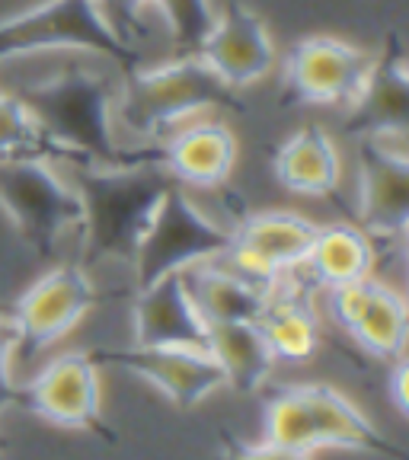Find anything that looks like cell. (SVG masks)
I'll list each match as a JSON object with an SVG mask.
<instances>
[{"label": "cell", "instance_id": "52a82bcc", "mask_svg": "<svg viewBox=\"0 0 409 460\" xmlns=\"http://www.w3.org/2000/svg\"><path fill=\"white\" fill-rule=\"evenodd\" d=\"M16 406L58 429L84 431L96 441L119 445V431L102 412L100 365L93 352H65L51 358L26 387L20 384Z\"/></svg>", "mask_w": 409, "mask_h": 460}, {"label": "cell", "instance_id": "4316f807", "mask_svg": "<svg viewBox=\"0 0 409 460\" xmlns=\"http://www.w3.org/2000/svg\"><path fill=\"white\" fill-rule=\"evenodd\" d=\"M96 4H100L109 26L119 32V39H125V42L138 49V39L147 32L151 0H96Z\"/></svg>", "mask_w": 409, "mask_h": 460}, {"label": "cell", "instance_id": "7c38bea8", "mask_svg": "<svg viewBox=\"0 0 409 460\" xmlns=\"http://www.w3.org/2000/svg\"><path fill=\"white\" fill-rule=\"evenodd\" d=\"M96 365H112L147 381L176 410H195L215 390L224 387V374L205 349L186 345H129V349H96Z\"/></svg>", "mask_w": 409, "mask_h": 460}, {"label": "cell", "instance_id": "e0dca14e", "mask_svg": "<svg viewBox=\"0 0 409 460\" xmlns=\"http://www.w3.org/2000/svg\"><path fill=\"white\" fill-rule=\"evenodd\" d=\"M160 144V164L173 182L192 189L227 186L237 164V137L221 122H195L173 128Z\"/></svg>", "mask_w": 409, "mask_h": 460}, {"label": "cell", "instance_id": "4dcf8cb0", "mask_svg": "<svg viewBox=\"0 0 409 460\" xmlns=\"http://www.w3.org/2000/svg\"><path fill=\"white\" fill-rule=\"evenodd\" d=\"M7 438H4V431H0V460H7Z\"/></svg>", "mask_w": 409, "mask_h": 460}, {"label": "cell", "instance_id": "603a6c76", "mask_svg": "<svg viewBox=\"0 0 409 460\" xmlns=\"http://www.w3.org/2000/svg\"><path fill=\"white\" fill-rule=\"evenodd\" d=\"M205 352L218 361L224 374V387L237 394H256L279 365L269 349L259 323H215L209 326Z\"/></svg>", "mask_w": 409, "mask_h": 460}, {"label": "cell", "instance_id": "ac0fdd59", "mask_svg": "<svg viewBox=\"0 0 409 460\" xmlns=\"http://www.w3.org/2000/svg\"><path fill=\"white\" fill-rule=\"evenodd\" d=\"M304 406H307L310 429H314L316 447H345V451H365L378 457L406 460L403 447L387 441L374 422L355 406L349 396H342L330 384H298Z\"/></svg>", "mask_w": 409, "mask_h": 460}, {"label": "cell", "instance_id": "3957f363", "mask_svg": "<svg viewBox=\"0 0 409 460\" xmlns=\"http://www.w3.org/2000/svg\"><path fill=\"white\" fill-rule=\"evenodd\" d=\"M201 112L246 115L240 90L227 86L199 55L170 58L164 65L122 74L112 122L138 141H164L173 128Z\"/></svg>", "mask_w": 409, "mask_h": 460}, {"label": "cell", "instance_id": "2e32d148", "mask_svg": "<svg viewBox=\"0 0 409 460\" xmlns=\"http://www.w3.org/2000/svg\"><path fill=\"white\" fill-rule=\"evenodd\" d=\"M131 330H135V345L205 349V342H209V323L201 320L182 272L164 275L154 285L135 291Z\"/></svg>", "mask_w": 409, "mask_h": 460}, {"label": "cell", "instance_id": "6da1fadb", "mask_svg": "<svg viewBox=\"0 0 409 460\" xmlns=\"http://www.w3.org/2000/svg\"><path fill=\"white\" fill-rule=\"evenodd\" d=\"M122 74L93 61H61L55 71L10 93L29 109L39 128L71 154V164L131 166L144 160H160L157 141L125 144L112 122L115 93Z\"/></svg>", "mask_w": 409, "mask_h": 460}, {"label": "cell", "instance_id": "f1b7e54d", "mask_svg": "<svg viewBox=\"0 0 409 460\" xmlns=\"http://www.w3.org/2000/svg\"><path fill=\"white\" fill-rule=\"evenodd\" d=\"M13 358H16V330L10 323V314H0V416L10 406H16L20 384L13 381Z\"/></svg>", "mask_w": 409, "mask_h": 460}, {"label": "cell", "instance_id": "9a60e30c", "mask_svg": "<svg viewBox=\"0 0 409 460\" xmlns=\"http://www.w3.org/2000/svg\"><path fill=\"white\" fill-rule=\"evenodd\" d=\"M345 135L349 137H378V135H406L409 125V71L400 36H390L381 58L371 61V71L355 102L345 109Z\"/></svg>", "mask_w": 409, "mask_h": 460}, {"label": "cell", "instance_id": "ba28073f", "mask_svg": "<svg viewBox=\"0 0 409 460\" xmlns=\"http://www.w3.org/2000/svg\"><path fill=\"white\" fill-rule=\"evenodd\" d=\"M100 301L102 295L77 259L51 266L16 297L10 310V323L16 330V355L36 358L58 339H65Z\"/></svg>", "mask_w": 409, "mask_h": 460}, {"label": "cell", "instance_id": "7a4b0ae2", "mask_svg": "<svg viewBox=\"0 0 409 460\" xmlns=\"http://www.w3.org/2000/svg\"><path fill=\"white\" fill-rule=\"evenodd\" d=\"M84 205L80 224V266L90 272L100 262H135L160 199L173 176L160 160L131 166L58 164Z\"/></svg>", "mask_w": 409, "mask_h": 460}, {"label": "cell", "instance_id": "8fae6325", "mask_svg": "<svg viewBox=\"0 0 409 460\" xmlns=\"http://www.w3.org/2000/svg\"><path fill=\"white\" fill-rule=\"evenodd\" d=\"M316 227L298 211H253L234 224L227 262L246 279L272 288L279 279L298 272L314 246Z\"/></svg>", "mask_w": 409, "mask_h": 460}, {"label": "cell", "instance_id": "5bb4252c", "mask_svg": "<svg viewBox=\"0 0 409 460\" xmlns=\"http://www.w3.org/2000/svg\"><path fill=\"white\" fill-rule=\"evenodd\" d=\"M199 58L234 90L266 80L275 67V42L266 20L250 10L244 0H227L215 10L211 32L199 49Z\"/></svg>", "mask_w": 409, "mask_h": 460}, {"label": "cell", "instance_id": "30bf717a", "mask_svg": "<svg viewBox=\"0 0 409 460\" xmlns=\"http://www.w3.org/2000/svg\"><path fill=\"white\" fill-rule=\"evenodd\" d=\"M359 227L384 246L403 243L409 227L406 135L359 137Z\"/></svg>", "mask_w": 409, "mask_h": 460}, {"label": "cell", "instance_id": "83f0119b", "mask_svg": "<svg viewBox=\"0 0 409 460\" xmlns=\"http://www.w3.org/2000/svg\"><path fill=\"white\" fill-rule=\"evenodd\" d=\"M221 460H310V454L291 451V447L272 445V441H244L230 431H221Z\"/></svg>", "mask_w": 409, "mask_h": 460}, {"label": "cell", "instance_id": "5b68a950", "mask_svg": "<svg viewBox=\"0 0 409 460\" xmlns=\"http://www.w3.org/2000/svg\"><path fill=\"white\" fill-rule=\"evenodd\" d=\"M0 211L39 259H55L61 237L84 224L77 189L58 164L39 157L0 164Z\"/></svg>", "mask_w": 409, "mask_h": 460}, {"label": "cell", "instance_id": "484cf974", "mask_svg": "<svg viewBox=\"0 0 409 460\" xmlns=\"http://www.w3.org/2000/svg\"><path fill=\"white\" fill-rule=\"evenodd\" d=\"M151 7L164 16L173 58L199 55L201 42H205V36L211 32V22H215L211 0H151Z\"/></svg>", "mask_w": 409, "mask_h": 460}, {"label": "cell", "instance_id": "8992f818", "mask_svg": "<svg viewBox=\"0 0 409 460\" xmlns=\"http://www.w3.org/2000/svg\"><path fill=\"white\" fill-rule=\"evenodd\" d=\"M234 230L218 224L182 192L180 182H173L160 199L151 217V227L144 234L135 252V291L154 285L164 275L186 272L199 262L224 259L230 250Z\"/></svg>", "mask_w": 409, "mask_h": 460}, {"label": "cell", "instance_id": "44dd1931", "mask_svg": "<svg viewBox=\"0 0 409 460\" xmlns=\"http://www.w3.org/2000/svg\"><path fill=\"white\" fill-rule=\"evenodd\" d=\"M314 288L307 281H295L291 275L279 279L272 285L269 304L259 316V330L266 336L275 361H291L301 365L320 345V320H316L314 301H310Z\"/></svg>", "mask_w": 409, "mask_h": 460}, {"label": "cell", "instance_id": "9c48e42d", "mask_svg": "<svg viewBox=\"0 0 409 460\" xmlns=\"http://www.w3.org/2000/svg\"><path fill=\"white\" fill-rule=\"evenodd\" d=\"M374 58L359 45L333 36H307L295 42L281 67V106L349 109L368 80Z\"/></svg>", "mask_w": 409, "mask_h": 460}, {"label": "cell", "instance_id": "ffe728a7", "mask_svg": "<svg viewBox=\"0 0 409 460\" xmlns=\"http://www.w3.org/2000/svg\"><path fill=\"white\" fill-rule=\"evenodd\" d=\"M272 172L288 192L310 195V199H336L342 164H339V151L330 131L310 122L291 137H285L272 154Z\"/></svg>", "mask_w": 409, "mask_h": 460}, {"label": "cell", "instance_id": "4fadbf2b", "mask_svg": "<svg viewBox=\"0 0 409 460\" xmlns=\"http://www.w3.org/2000/svg\"><path fill=\"white\" fill-rule=\"evenodd\" d=\"M326 295H330V316L361 352L378 361L403 358L409 316L406 301L396 288L368 275L352 285L333 288Z\"/></svg>", "mask_w": 409, "mask_h": 460}, {"label": "cell", "instance_id": "d4e9b609", "mask_svg": "<svg viewBox=\"0 0 409 460\" xmlns=\"http://www.w3.org/2000/svg\"><path fill=\"white\" fill-rule=\"evenodd\" d=\"M262 435L266 441L281 447H291V451L314 454V429H310L307 406H304L301 394H298V384H285V387L272 390L266 396V406H262Z\"/></svg>", "mask_w": 409, "mask_h": 460}, {"label": "cell", "instance_id": "d6986e66", "mask_svg": "<svg viewBox=\"0 0 409 460\" xmlns=\"http://www.w3.org/2000/svg\"><path fill=\"white\" fill-rule=\"evenodd\" d=\"M189 295L199 307L201 320L209 326L215 323H259L266 310L272 288L246 279L234 266H224L221 259L199 262V266L182 272Z\"/></svg>", "mask_w": 409, "mask_h": 460}, {"label": "cell", "instance_id": "7402d4cb", "mask_svg": "<svg viewBox=\"0 0 409 460\" xmlns=\"http://www.w3.org/2000/svg\"><path fill=\"white\" fill-rule=\"evenodd\" d=\"M378 246L359 224H326L316 227L314 246L304 259L307 285L320 291L352 285L374 272Z\"/></svg>", "mask_w": 409, "mask_h": 460}, {"label": "cell", "instance_id": "277c9868", "mask_svg": "<svg viewBox=\"0 0 409 460\" xmlns=\"http://www.w3.org/2000/svg\"><path fill=\"white\" fill-rule=\"evenodd\" d=\"M39 51H84L129 74L141 67V49L119 39L96 0H45L0 20V65Z\"/></svg>", "mask_w": 409, "mask_h": 460}, {"label": "cell", "instance_id": "f546056e", "mask_svg": "<svg viewBox=\"0 0 409 460\" xmlns=\"http://www.w3.org/2000/svg\"><path fill=\"white\" fill-rule=\"evenodd\" d=\"M390 400H394L396 412L406 419L409 402H406V358L394 361V371H390Z\"/></svg>", "mask_w": 409, "mask_h": 460}, {"label": "cell", "instance_id": "cb8c5ba5", "mask_svg": "<svg viewBox=\"0 0 409 460\" xmlns=\"http://www.w3.org/2000/svg\"><path fill=\"white\" fill-rule=\"evenodd\" d=\"M29 157L49 160V164H71V154L61 151L39 128V122L13 93H0V164Z\"/></svg>", "mask_w": 409, "mask_h": 460}]
</instances>
